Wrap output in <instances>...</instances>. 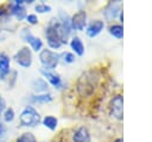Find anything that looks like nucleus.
Here are the masks:
<instances>
[{
  "mask_svg": "<svg viewBox=\"0 0 152 142\" xmlns=\"http://www.w3.org/2000/svg\"><path fill=\"white\" fill-rule=\"evenodd\" d=\"M45 36L48 39V44L52 49H58L63 43L66 42V33L58 21H52L45 30Z\"/></svg>",
  "mask_w": 152,
  "mask_h": 142,
  "instance_id": "1",
  "label": "nucleus"
},
{
  "mask_svg": "<svg viewBox=\"0 0 152 142\" xmlns=\"http://www.w3.org/2000/svg\"><path fill=\"white\" fill-rule=\"evenodd\" d=\"M21 126H36L40 122V116L37 110L32 106H26L19 117Z\"/></svg>",
  "mask_w": 152,
  "mask_h": 142,
  "instance_id": "2",
  "label": "nucleus"
},
{
  "mask_svg": "<svg viewBox=\"0 0 152 142\" xmlns=\"http://www.w3.org/2000/svg\"><path fill=\"white\" fill-rule=\"evenodd\" d=\"M39 60L46 69H55L58 64L59 55L49 49H44L39 55Z\"/></svg>",
  "mask_w": 152,
  "mask_h": 142,
  "instance_id": "3",
  "label": "nucleus"
},
{
  "mask_svg": "<svg viewBox=\"0 0 152 142\" xmlns=\"http://www.w3.org/2000/svg\"><path fill=\"white\" fill-rule=\"evenodd\" d=\"M95 86L94 76H88V74H84L81 76L78 81V92L81 95H89L93 93Z\"/></svg>",
  "mask_w": 152,
  "mask_h": 142,
  "instance_id": "4",
  "label": "nucleus"
},
{
  "mask_svg": "<svg viewBox=\"0 0 152 142\" xmlns=\"http://www.w3.org/2000/svg\"><path fill=\"white\" fill-rule=\"evenodd\" d=\"M14 61H15L19 66H21V67H24V68L30 67L31 63H32L31 50H30L28 48H26V47L21 48L20 50H18V51L15 53V55H14Z\"/></svg>",
  "mask_w": 152,
  "mask_h": 142,
  "instance_id": "5",
  "label": "nucleus"
},
{
  "mask_svg": "<svg viewBox=\"0 0 152 142\" xmlns=\"http://www.w3.org/2000/svg\"><path fill=\"white\" fill-rule=\"evenodd\" d=\"M122 105H124L122 97L115 95L110 101V115L118 119H121L122 118V109H124Z\"/></svg>",
  "mask_w": 152,
  "mask_h": 142,
  "instance_id": "6",
  "label": "nucleus"
},
{
  "mask_svg": "<svg viewBox=\"0 0 152 142\" xmlns=\"http://www.w3.org/2000/svg\"><path fill=\"white\" fill-rule=\"evenodd\" d=\"M21 37H23L24 41H26V42L30 43V45L32 47L33 50L38 51V50L42 49V47H43L42 41H40L39 38H37V37H34V36L30 32V29H24L23 32H21Z\"/></svg>",
  "mask_w": 152,
  "mask_h": 142,
  "instance_id": "7",
  "label": "nucleus"
},
{
  "mask_svg": "<svg viewBox=\"0 0 152 142\" xmlns=\"http://www.w3.org/2000/svg\"><path fill=\"white\" fill-rule=\"evenodd\" d=\"M86 19H87V14L84 11H80L77 13H75L70 20V25L72 29L75 30H83L86 26Z\"/></svg>",
  "mask_w": 152,
  "mask_h": 142,
  "instance_id": "8",
  "label": "nucleus"
},
{
  "mask_svg": "<svg viewBox=\"0 0 152 142\" xmlns=\"http://www.w3.org/2000/svg\"><path fill=\"white\" fill-rule=\"evenodd\" d=\"M72 141L74 142H90V135L84 126H81L80 129L75 131L72 136Z\"/></svg>",
  "mask_w": 152,
  "mask_h": 142,
  "instance_id": "9",
  "label": "nucleus"
},
{
  "mask_svg": "<svg viewBox=\"0 0 152 142\" xmlns=\"http://www.w3.org/2000/svg\"><path fill=\"white\" fill-rule=\"evenodd\" d=\"M103 26H104V23L102 20H94L88 26V30H87L88 36L89 37H95L96 35H99L101 32V30L103 29Z\"/></svg>",
  "mask_w": 152,
  "mask_h": 142,
  "instance_id": "10",
  "label": "nucleus"
},
{
  "mask_svg": "<svg viewBox=\"0 0 152 142\" xmlns=\"http://www.w3.org/2000/svg\"><path fill=\"white\" fill-rule=\"evenodd\" d=\"M42 74L50 81V84L51 85H53L55 87H61L62 86V81H61V78H59V75H57V74H53V73H51V72H49V70H42Z\"/></svg>",
  "mask_w": 152,
  "mask_h": 142,
  "instance_id": "11",
  "label": "nucleus"
},
{
  "mask_svg": "<svg viewBox=\"0 0 152 142\" xmlns=\"http://www.w3.org/2000/svg\"><path fill=\"white\" fill-rule=\"evenodd\" d=\"M0 70L5 75H7L10 72V57L5 53L0 54Z\"/></svg>",
  "mask_w": 152,
  "mask_h": 142,
  "instance_id": "12",
  "label": "nucleus"
},
{
  "mask_svg": "<svg viewBox=\"0 0 152 142\" xmlns=\"http://www.w3.org/2000/svg\"><path fill=\"white\" fill-rule=\"evenodd\" d=\"M70 45H71V48L74 49V51L77 55H80V56L83 55L84 48H83V44H82V42H81V39L78 37H74L72 41H71V43H70Z\"/></svg>",
  "mask_w": 152,
  "mask_h": 142,
  "instance_id": "13",
  "label": "nucleus"
},
{
  "mask_svg": "<svg viewBox=\"0 0 152 142\" xmlns=\"http://www.w3.org/2000/svg\"><path fill=\"white\" fill-rule=\"evenodd\" d=\"M12 13L17 17L18 20H23L26 17V12H25V7L23 5H14L12 7Z\"/></svg>",
  "mask_w": 152,
  "mask_h": 142,
  "instance_id": "14",
  "label": "nucleus"
},
{
  "mask_svg": "<svg viewBox=\"0 0 152 142\" xmlns=\"http://www.w3.org/2000/svg\"><path fill=\"white\" fill-rule=\"evenodd\" d=\"M43 124H44L46 128L53 130V129H56V126H57V119H56L55 117H52V116H46V117L43 119Z\"/></svg>",
  "mask_w": 152,
  "mask_h": 142,
  "instance_id": "15",
  "label": "nucleus"
},
{
  "mask_svg": "<svg viewBox=\"0 0 152 142\" xmlns=\"http://www.w3.org/2000/svg\"><path fill=\"white\" fill-rule=\"evenodd\" d=\"M109 32H110V35H113L114 37H116V38H122V36H124V30H122V26L121 25H113V26H110L109 27Z\"/></svg>",
  "mask_w": 152,
  "mask_h": 142,
  "instance_id": "16",
  "label": "nucleus"
},
{
  "mask_svg": "<svg viewBox=\"0 0 152 142\" xmlns=\"http://www.w3.org/2000/svg\"><path fill=\"white\" fill-rule=\"evenodd\" d=\"M119 6L115 4V5H110L108 8H107V11L104 12L106 13V17L108 18V19H112V18H115L116 17V14H118V12H119Z\"/></svg>",
  "mask_w": 152,
  "mask_h": 142,
  "instance_id": "17",
  "label": "nucleus"
},
{
  "mask_svg": "<svg viewBox=\"0 0 152 142\" xmlns=\"http://www.w3.org/2000/svg\"><path fill=\"white\" fill-rule=\"evenodd\" d=\"M33 89L37 92H44L48 89V85L43 79H38L33 82Z\"/></svg>",
  "mask_w": 152,
  "mask_h": 142,
  "instance_id": "18",
  "label": "nucleus"
},
{
  "mask_svg": "<svg viewBox=\"0 0 152 142\" xmlns=\"http://www.w3.org/2000/svg\"><path fill=\"white\" fill-rule=\"evenodd\" d=\"M17 142H37V140L31 132H24L17 138Z\"/></svg>",
  "mask_w": 152,
  "mask_h": 142,
  "instance_id": "19",
  "label": "nucleus"
},
{
  "mask_svg": "<svg viewBox=\"0 0 152 142\" xmlns=\"http://www.w3.org/2000/svg\"><path fill=\"white\" fill-rule=\"evenodd\" d=\"M51 95L50 94H42V95H34L32 98L33 101L36 103H48V101H51Z\"/></svg>",
  "mask_w": 152,
  "mask_h": 142,
  "instance_id": "20",
  "label": "nucleus"
},
{
  "mask_svg": "<svg viewBox=\"0 0 152 142\" xmlns=\"http://www.w3.org/2000/svg\"><path fill=\"white\" fill-rule=\"evenodd\" d=\"M4 119H5V122H12L14 119V112H13L12 109L5 110V112H4Z\"/></svg>",
  "mask_w": 152,
  "mask_h": 142,
  "instance_id": "21",
  "label": "nucleus"
},
{
  "mask_svg": "<svg viewBox=\"0 0 152 142\" xmlns=\"http://www.w3.org/2000/svg\"><path fill=\"white\" fill-rule=\"evenodd\" d=\"M36 11L39 12V13H44V12H50L51 11V7L45 5V4H38L36 5Z\"/></svg>",
  "mask_w": 152,
  "mask_h": 142,
  "instance_id": "22",
  "label": "nucleus"
},
{
  "mask_svg": "<svg viewBox=\"0 0 152 142\" xmlns=\"http://www.w3.org/2000/svg\"><path fill=\"white\" fill-rule=\"evenodd\" d=\"M62 58H63V61L66 62V63H71V62L75 61V56H74L71 53H63V54H62Z\"/></svg>",
  "mask_w": 152,
  "mask_h": 142,
  "instance_id": "23",
  "label": "nucleus"
},
{
  "mask_svg": "<svg viewBox=\"0 0 152 142\" xmlns=\"http://www.w3.org/2000/svg\"><path fill=\"white\" fill-rule=\"evenodd\" d=\"M26 20L30 24H37L38 23V18H37L36 14H28V16H26Z\"/></svg>",
  "mask_w": 152,
  "mask_h": 142,
  "instance_id": "24",
  "label": "nucleus"
},
{
  "mask_svg": "<svg viewBox=\"0 0 152 142\" xmlns=\"http://www.w3.org/2000/svg\"><path fill=\"white\" fill-rule=\"evenodd\" d=\"M5 109H6V103H5L4 98L0 95V116H1V113L5 111Z\"/></svg>",
  "mask_w": 152,
  "mask_h": 142,
  "instance_id": "25",
  "label": "nucleus"
},
{
  "mask_svg": "<svg viewBox=\"0 0 152 142\" xmlns=\"http://www.w3.org/2000/svg\"><path fill=\"white\" fill-rule=\"evenodd\" d=\"M5 76H6V75L0 70V79H1V80H4V79H5Z\"/></svg>",
  "mask_w": 152,
  "mask_h": 142,
  "instance_id": "26",
  "label": "nucleus"
},
{
  "mask_svg": "<svg viewBox=\"0 0 152 142\" xmlns=\"http://www.w3.org/2000/svg\"><path fill=\"white\" fill-rule=\"evenodd\" d=\"M4 13H5V10H4L2 7H1V8H0V17H1V16H2Z\"/></svg>",
  "mask_w": 152,
  "mask_h": 142,
  "instance_id": "27",
  "label": "nucleus"
},
{
  "mask_svg": "<svg viewBox=\"0 0 152 142\" xmlns=\"http://www.w3.org/2000/svg\"><path fill=\"white\" fill-rule=\"evenodd\" d=\"M115 142H122V140H121V138H119V140H116Z\"/></svg>",
  "mask_w": 152,
  "mask_h": 142,
  "instance_id": "28",
  "label": "nucleus"
}]
</instances>
